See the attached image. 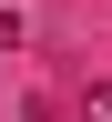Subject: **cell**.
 <instances>
[{
  "label": "cell",
  "mask_w": 112,
  "mask_h": 122,
  "mask_svg": "<svg viewBox=\"0 0 112 122\" xmlns=\"http://www.w3.org/2000/svg\"><path fill=\"white\" fill-rule=\"evenodd\" d=\"M82 122H112V81H92V92H82Z\"/></svg>",
  "instance_id": "6da1fadb"
}]
</instances>
